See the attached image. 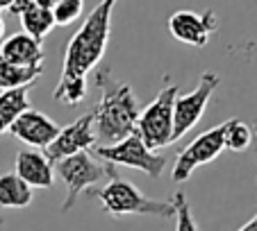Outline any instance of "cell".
Returning <instances> with one entry per match:
<instances>
[{
    "label": "cell",
    "instance_id": "6da1fadb",
    "mask_svg": "<svg viewBox=\"0 0 257 231\" xmlns=\"http://www.w3.org/2000/svg\"><path fill=\"white\" fill-rule=\"evenodd\" d=\"M118 0H98L80 30L71 36L64 52L62 80L53 98L62 104L75 106L87 96V75L102 59L112 36V12Z\"/></svg>",
    "mask_w": 257,
    "mask_h": 231
},
{
    "label": "cell",
    "instance_id": "7a4b0ae2",
    "mask_svg": "<svg viewBox=\"0 0 257 231\" xmlns=\"http://www.w3.org/2000/svg\"><path fill=\"white\" fill-rule=\"evenodd\" d=\"M93 84L100 88L93 114V132L100 145H114L130 136L139 118V102L130 84L116 80L112 68H100L93 77Z\"/></svg>",
    "mask_w": 257,
    "mask_h": 231
},
{
    "label": "cell",
    "instance_id": "3957f363",
    "mask_svg": "<svg viewBox=\"0 0 257 231\" xmlns=\"http://www.w3.org/2000/svg\"><path fill=\"white\" fill-rule=\"evenodd\" d=\"M107 184L102 188H91L89 195L98 198L107 213L112 216H151L157 220H173L175 206L171 200H151L132 182L118 177L112 164H105Z\"/></svg>",
    "mask_w": 257,
    "mask_h": 231
},
{
    "label": "cell",
    "instance_id": "277c9868",
    "mask_svg": "<svg viewBox=\"0 0 257 231\" xmlns=\"http://www.w3.org/2000/svg\"><path fill=\"white\" fill-rule=\"evenodd\" d=\"M178 93V84H164V88L157 93L155 100L144 111H139L135 132L144 140L146 148L153 150V152L171 145V138H173V102Z\"/></svg>",
    "mask_w": 257,
    "mask_h": 231
},
{
    "label": "cell",
    "instance_id": "5b68a950",
    "mask_svg": "<svg viewBox=\"0 0 257 231\" xmlns=\"http://www.w3.org/2000/svg\"><path fill=\"white\" fill-rule=\"evenodd\" d=\"M96 154L105 164L125 166V168L146 172L153 179L160 177L166 170V164H169L164 154H157L146 148L137 132H132L130 136H125L123 140H118L114 145H96Z\"/></svg>",
    "mask_w": 257,
    "mask_h": 231
},
{
    "label": "cell",
    "instance_id": "8992f818",
    "mask_svg": "<svg viewBox=\"0 0 257 231\" xmlns=\"http://www.w3.org/2000/svg\"><path fill=\"white\" fill-rule=\"evenodd\" d=\"M55 166H57V174L66 184V198H64L62 213H68L75 206V202H78L82 192H89L93 188V184L107 177L105 164H98L96 159H91L89 152L71 154L66 159L57 161Z\"/></svg>",
    "mask_w": 257,
    "mask_h": 231
},
{
    "label": "cell",
    "instance_id": "52a82bcc",
    "mask_svg": "<svg viewBox=\"0 0 257 231\" xmlns=\"http://www.w3.org/2000/svg\"><path fill=\"white\" fill-rule=\"evenodd\" d=\"M218 84H221V77H218L216 72L207 70L200 75L198 86H196L191 93H187V96H180L178 93V96H175V102H173V138H171V143L180 140L187 132H191L196 125H198V120L203 118L205 109H207V104H209V100H212L214 91L218 88Z\"/></svg>",
    "mask_w": 257,
    "mask_h": 231
},
{
    "label": "cell",
    "instance_id": "ba28073f",
    "mask_svg": "<svg viewBox=\"0 0 257 231\" xmlns=\"http://www.w3.org/2000/svg\"><path fill=\"white\" fill-rule=\"evenodd\" d=\"M225 150V122L212 127V130L203 132L200 136H196L182 152H178V159L173 166V177L175 184H185L187 179L194 174L196 168L205 164H212L218 154Z\"/></svg>",
    "mask_w": 257,
    "mask_h": 231
},
{
    "label": "cell",
    "instance_id": "9c48e42d",
    "mask_svg": "<svg viewBox=\"0 0 257 231\" xmlns=\"http://www.w3.org/2000/svg\"><path fill=\"white\" fill-rule=\"evenodd\" d=\"M216 30L218 18L212 10L203 12V14L191 10H180L169 18V32L180 44L194 46V48H205L209 44V36Z\"/></svg>",
    "mask_w": 257,
    "mask_h": 231
},
{
    "label": "cell",
    "instance_id": "30bf717a",
    "mask_svg": "<svg viewBox=\"0 0 257 231\" xmlns=\"http://www.w3.org/2000/svg\"><path fill=\"white\" fill-rule=\"evenodd\" d=\"M96 143L98 140H96V132H93V114H84L75 122L59 130L57 138L46 148V156L53 164H57V161L66 159L71 154L87 152Z\"/></svg>",
    "mask_w": 257,
    "mask_h": 231
},
{
    "label": "cell",
    "instance_id": "8fae6325",
    "mask_svg": "<svg viewBox=\"0 0 257 231\" xmlns=\"http://www.w3.org/2000/svg\"><path fill=\"white\" fill-rule=\"evenodd\" d=\"M62 127L55 120H50L46 114L37 109H28L25 114H21L14 120V125L10 127V134L14 138H19L21 143L30 145L37 150H46L55 138H57Z\"/></svg>",
    "mask_w": 257,
    "mask_h": 231
},
{
    "label": "cell",
    "instance_id": "7c38bea8",
    "mask_svg": "<svg viewBox=\"0 0 257 231\" xmlns=\"http://www.w3.org/2000/svg\"><path fill=\"white\" fill-rule=\"evenodd\" d=\"M16 174L30 188H50L55 182V164L37 150H21L16 154Z\"/></svg>",
    "mask_w": 257,
    "mask_h": 231
},
{
    "label": "cell",
    "instance_id": "4fadbf2b",
    "mask_svg": "<svg viewBox=\"0 0 257 231\" xmlns=\"http://www.w3.org/2000/svg\"><path fill=\"white\" fill-rule=\"evenodd\" d=\"M0 57L14 66H41L44 64V46L25 32H16L0 41Z\"/></svg>",
    "mask_w": 257,
    "mask_h": 231
},
{
    "label": "cell",
    "instance_id": "5bb4252c",
    "mask_svg": "<svg viewBox=\"0 0 257 231\" xmlns=\"http://www.w3.org/2000/svg\"><path fill=\"white\" fill-rule=\"evenodd\" d=\"M10 12L14 16H21L25 34H30L37 41H44L55 28V18L53 12L39 7L34 0H16L14 5L10 7Z\"/></svg>",
    "mask_w": 257,
    "mask_h": 231
},
{
    "label": "cell",
    "instance_id": "9a60e30c",
    "mask_svg": "<svg viewBox=\"0 0 257 231\" xmlns=\"http://www.w3.org/2000/svg\"><path fill=\"white\" fill-rule=\"evenodd\" d=\"M28 109H32L30 106V86L0 91V134L10 132L14 120Z\"/></svg>",
    "mask_w": 257,
    "mask_h": 231
},
{
    "label": "cell",
    "instance_id": "2e32d148",
    "mask_svg": "<svg viewBox=\"0 0 257 231\" xmlns=\"http://www.w3.org/2000/svg\"><path fill=\"white\" fill-rule=\"evenodd\" d=\"M32 204V188L16 172L0 177V206L3 208H28Z\"/></svg>",
    "mask_w": 257,
    "mask_h": 231
},
{
    "label": "cell",
    "instance_id": "e0dca14e",
    "mask_svg": "<svg viewBox=\"0 0 257 231\" xmlns=\"http://www.w3.org/2000/svg\"><path fill=\"white\" fill-rule=\"evenodd\" d=\"M41 72H44V66H14L0 57V91L32 86L37 77H41Z\"/></svg>",
    "mask_w": 257,
    "mask_h": 231
},
{
    "label": "cell",
    "instance_id": "ac0fdd59",
    "mask_svg": "<svg viewBox=\"0 0 257 231\" xmlns=\"http://www.w3.org/2000/svg\"><path fill=\"white\" fill-rule=\"evenodd\" d=\"M252 143V127H248L239 118L225 120V150L232 152H243Z\"/></svg>",
    "mask_w": 257,
    "mask_h": 231
},
{
    "label": "cell",
    "instance_id": "d6986e66",
    "mask_svg": "<svg viewBox=\"0 0 257 231\" xmlns=\"http://www.w3.org/2000/svg\"><path fill=\"white\" fill-rule=\"evenodd\" d=\"M171 202H173V206H175V218H173V220H175V231H198L185 192L178 190L173 195V200H171Z\"/></svg>",
    "mask_w": 257,
    "mask_h": 231
},
{
    "label": "cell",
    "instance_id": "ffe728a7",
    "mask_svg": "<svg viewBox=\"0 0 257 231\" xmlns=\"http://www.w3.org/2000/svg\"><path fill=\"white\" fill-rule=\"evenodd\" d=\"M84 10V0H57V5L53 7V18H55V25H66L75 23L80 18Z\"/></svg>",
    "mask_w": 257,
    "mask_h": 231
},
{
    "label": "cell",
    "instance_id": "44dd1931",
    "mask_svg": "<svg viewBox=\"0 0 257 231\" xmlns=\"http://www.w3.org/2000/svg\"><path fill=\"white\" fill-rule=\"evenodd\" d=\"M239 231H257V213H255V216H252L250 220H248Z\"/></svg>",
    "mask_w": 257,
    "mask_h": 231
},
{
    "label": "cell",
    "instance_id": "7402d4cb",
    "mask_svg": "<svg viewBox=\"0 0 257 231\" xmlns=\"http://www.w3.org/2000/svg\"><path fill=\"white\" fill-rule=\"evenodd\" d=\"M34 2L39 7H44V10H50V12H53V7L57 5V0H34Z\"/></svg>",
    "mask_w": 257,
    "mask_h": 231
},
{
    "label": "cell",
    "instance_id": "603a6c76",
    "mask_svg": "<svg viewBox=\"0 0 257 231\" xmlns=\"http://www.w3.org/2000/svg\"><path fill=\"white\" fill-rule=\"evenodd\" d=\"M14 2H16V0H0V12H3V10H10Z\"/></svg>",
    "mask_w": 257,
    "mask_h": 231
},
{
    "label": "cell",
    "instance_id": "cb8c5ba5",
    "mask_svg": "<svg viewBox=\"0 0 257 231\" xmlns=\"http://www.w3.org/2000/svg\"><path fill=\"white\" fill-rule=\"evenodd\" d=\"M3 34H5V23H3V18H0V38H3Z\"/></svg>",
    "mask_w": 257,
    "mask_h": 231
},
{
    "label": "cell",
    "instance_id": "d4e9b609",
    "mask_svg": "<svg viewBox=\"0 0 257 231\" xmlns=\"http://www.w3.org/2000/svg\"><path fill=\"white\" fill-rule=\"evenodd\" d=\"M252 134H255V136H257V122H255V127H252Z\"/></svg>",
    "mask_w": 257,
    "mask_h": 231
},
{
    "label": "cell",
    "instance_id": "484cf974",
    "mask_svg": "<svg viewBox=\"0 0 257 231\" xmlns=\"http://www.w3.org/2000/svg\"><path fill=\"white\" fill-rule=\"evenodd\" d=\"M0 231H3V220H0Z\"/></svg>",
    "mask_w": 257,
    "mask_h": 231
}]
</instances>
